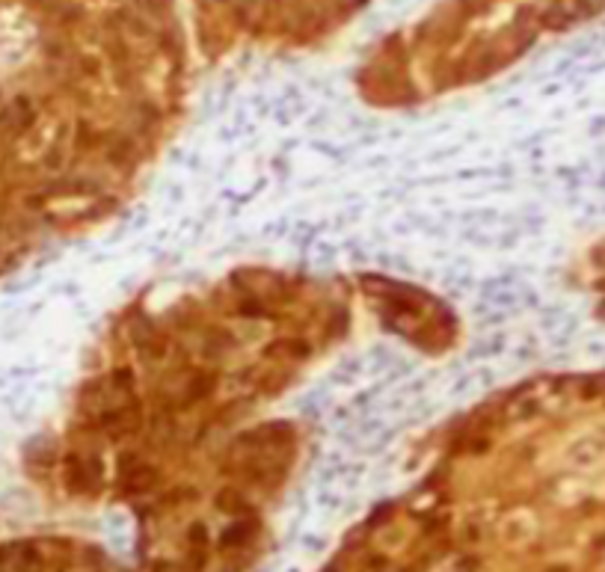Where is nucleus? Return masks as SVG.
Wrapping results in <instances>:
<instances>
[{
	"mask_svg": "<svg viewBox=\"0 0 605 572\" xmlns=\"http://www.w3.org/2000/svg\"><path fill=\"white\" fill-rule=\"evenodd\" d=\"M0 572H125L95 549L51 537H0Z\"/></svg>",
	"mask_w": 605,
	"mask_h": 572,
	"instance_id": "obj_1",
	"label": "nucleus"
}]
</instances>
